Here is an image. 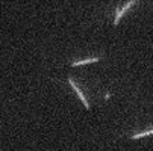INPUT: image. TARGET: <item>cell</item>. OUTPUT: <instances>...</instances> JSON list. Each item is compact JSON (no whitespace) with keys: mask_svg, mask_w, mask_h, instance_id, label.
Here are the masks:
<instances>
[{"mask_svg":"<svg viewBox=\"0 0 153 151\" xmlns=\"http://www.w3.org/2000/svg\"><path fill=\"white\" fill-rule=\"evenodd\" d=\"M103 59V56H94V57H86V59H79V60H71L70 65L71 67H79V65H85V63H93Z\"/></svg>","mask_w":153,"mask_h":151,"instance_id":"3","label":"cell"},{"mask_svg":"<svg viewBox=\"0 0 153 151\" xmlns=\"http://www.w3.org/2000/svg\"><path fill=\"white\" fill-rule=\"evenodd\" d=\"M150 135H153V128H149V130H144V132H140V133H134V135H130L129 138L130 139H140V138L150 136Z\"/></svg>","mask_w":153,"mask_h":151,"instance_id":"4","label":"cell"},{"mask_svg":"<svg viewBox=\"0 0 153 151\" xmlns=\"http://www.w3.org/2000/svg\"><path fill=\"white\" fill-rule=\"evenodd\" d=\"M68 83H70V86H71V88L74 89V92L77 94V97H79V98L82 100V103H83V106L86 107V110H88V109H90V107H91V106L88 104V100H86V97L83 95V92H82V89H80V88H79V86H77V83H76V82L73 80V77H68Z\"/></svg>","mask_w":153,"mask_h":151,"instance_id":"2","label":"cell"},{"mask_svg":"<svg viewBox=\"0 0 153 151\" xmlns=\"http://www.w3.org/2000/svg\"><path fill=\"white\" fill-rule=\"evenodd\" d=\"M134 5H137V2L135 0H129V2L121 8V6H118V8H115V18H114V26H118V23H120V20H121V17L132 8Z\"/></svg>","mask_w":153,"mask_h":151,"instance_id":"1","label":"cell"}]
</instances>
